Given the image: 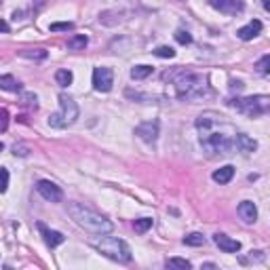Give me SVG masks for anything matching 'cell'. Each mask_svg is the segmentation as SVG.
<instances>
[{
    "mask_svg": "<svg viewBox=\"0 0 270 270\" xmlns=\"http://www.w3.org/2000/svg\"><path fill=\"white\" fill-rule=\"evenodd\" d=\"M196 129H198V139L201 146L209 156H222L230 154L234 150V139H236V129L232 123L226 121V116L219 112H203L196 118Z\"/></svg>",
    "mask_w": 270,
    "mask_h": 270,
    "instance_id": "6da1fadb",
    "label": "cell"
},
{
    "mask_svg": "<svg viewBox=\"0 0 270 270\" xmlns=\"http://www.w3.org/2000/svg\"><path fill=\"white\" fill-rule=\"evenodd\" d=\"M175 93L182 102H198L211 95V87H209V78L196 72H188L182 68V72L175 76Z\"/></svg>",
    "mask_w": 270,
    "mask_h": 270,
    "instance_id": "7a4b0ae2",
    "label": "cell"
},
{
    "mask_svg": "<svg viewBox=\"0 0 270 270\" xmlns=\"http://www.w3.org/2000/svg\"><path fill=\"white\" fill-rule=\"evenodd\" d=\"M68 213L78 226L85 228L87 232H91V234H110L114 230V224L110 222L108 217L97 213L91 207H85L83 203H70Z\"/></svg>",
    "mask_w": 270,
    "mask_h": 270,
    "instance_id": "3957f363",
    "label": "cell"
},
{
    "mask_svg": "<svg viewBox=\"0 0 270 270\" xmlns=\"http://www.w3.org/2000/svg\"><path fill=\"white\" fill-rule=\"evenodd\" d=\"M93 247L102 255L114 259V262H121V264L131 262V249H129V245L123 241V238L104 236V238H99V241H93Z\"/></svg>",
    "mask_w": 270,
    "mask_h": 270,
    "instance_id": "277c9868",
    "label": "cell"
},
{
    "mask_svg": "<svg viewBox=\"0 0 270 270\" xmlns=\"http://www.w3.org/2000/svg\"><path fill=\"white\" fill-rule=\"evenodd\" d=\"M236 112H241L249 118L262 116L270 112V95H249V97H238V99H230L228 102Z\"/></svg>",
    "mask_w": 270,
    "mask_h": 270,
    "instance_id": "5b68a950",
    "label": "cell"
},
{
    "mask_svg": "<svg viewBox=\"0 0 270 270\" xmlns=\"http://www.w3.org/2000/svg\"><path fill=\"white\" fill-rule=\"evenodd\" d=\"M78 118V106L70 95L62 93L59 95V112L49 116V125L53 129H66L70 125H74Z\"/></svg>",
    "mask_w": 270,
    "mask_h": 270,
    "instance_id": "8992f818",
    "label": "cell"
},
{
    "mask_svg": "<svg viewBox=\"0 0 270 270\" xmlns=\"http://www.w3.org/2000/svg\"><path fill=\"white\" fill-rule=\"evenodd\" d=\"M114 85V72L106 66H99L93 70V89L99 93H108Z\"/></svg>",
    "mask_w": 270,
    "mask_h": 270,
    "instance_id": "52a82bcc",
    "label": "cell"
},
{
    "mask_svg": "<svg viewBox=\"0 0 270 270\" xmlns=\"http://www.w3.org/2000/svg\"><path fill=\"white\" fill-rule=\"evenodd\" d=\"M36 190H38V194L49 203H62L64 201L62 188H59L57 184H53V182H49V179H41V182L36 184Z\"/></svg>",
    "mask_w": 270,
    "mask_h": 270,
    "instance_id": "ba28073f",
    "label": "cell"
},
{
    "mask_svg": "<svg viewBox=\"0 0 270 270\" xmlns=\"http://www.w3.org/2000/svg\"><path fill=\"white\" fill-rule=\"evenodd\" d=\"M207 3L211 5L215 11L224 13V15H238V13H243V9H245L243 0H207Z\"/></svg>",
    "mask_w": 270,
    "mask_h": 270,
    "instance_id": "9c48e42d",
    "label": "cell"
},
{
    "mask_svg": "<svg viewBox=\"0 0 270 270\" xmlns=\"http://www.w3.org/2000/svg\"><path fill=\"white\" fill-rule=\"evenodd\" d=\"M158 129H161L158 121H146V123L135 127V135L146 144H154L158 137Z\"/></svg>",
    "mask_w": 270,
    "mask_h": 270,
    "instance_id": "30bf717a",
    "label": "cell"
},
{
    "mask_svg": "<svg viewBox=\"0 0 270 270\" xmlns=\"http://www.w3.org/2000/svg\"><path fill=\"white\" fill-rule=\"evenodd\" d=\"M213 243H215L219 249H222V251H226V253H236V251H241V243H238L236 238L226 236L224 232L213 234Z\"/></svg>",
    "mask_w": 270,
    "mask_h": 270,
    "instance_id": "8fae6325",
    "label": "cell"
},
{
    "mask_svg": "<svg viewBox=\"0 0 270 270\" xmlns=\"http://www.w3.org/2000/svg\"><path fill=\"white\" fill-rule=\"evenodd\" d=\"M234 150H238V152H243V154H251V152H255V150H257V142L253 137L245 135V133H236Z\"/></svg>",
    "mask_w": 270,
    "mask_h": 270,
    "instance_id": "7c38bea8",
    "label": "cell"
},
{
    "mask_svg": "<svg viewBox=\"0 0 270 270\" xmlns=\"http://www.w3.org/2000/svg\"><path fill=\"white\" fill-rule=\"evenodd\" d=\"M38 230H41V234L45 236V243L51 247V249L57 247V245H62L66 241V236L62 232H57V230H49L45 224H38Z\"/></svg>",
    "mask_w": 270,
    "mask_h": 270,
    "instance_id": "4fadbf2b",
    "label": "cell"
},
{
    "mask_svg": "<svg viewBox=\"0 0 270 270\" xmlns=\"http://www.w3.org/2000/svg\"><path fill=\"white\" fill-rule=\"evenodd\" d=\"M259 32H262V22L253 19V22H249L247 26H243L241 30H238L236 36L241 38V41H251V38H255Z\"/></svg>",
    "mask_w": 270,
    "mask_h": 270,
    "instance_id": "5bb4252c",
    "label": "cell"
},
{
    "mask_svg": "<svg viewBox=\"0 0 270 270\" xmlns=\"http://www.w3.org/2000/svg\"><path fill=\"white\" fill-rule=\"evenodd\" d=\"M238 215H241L243 222L253 224L255 219H257V207H255V203H251V201H243L241 205H238Z\"/></svg>",
    "mask_w": 270,
    "mask_h": 270,
    "instance_id": "9a60e30c",
    "label": "cell"
},
{
    "mask_svg": "<svg viewBox=\"0 0 270 270\" xmlns=\"http://www.w3.org/2000/svg\"><path fill=\"white\" fill-rule=\"evenodd\" d=\"M232 177H234L232 165H224V167H219L217 171H213V182H217V184H228Z\"/></svg>",
    "mask_w": 270,
    "mask_h": 270,
    "instance_id": "2e32d148",
    "label": "cell"
},
{
    "mask_svg": "<svg viewBox=\"0 0 270 270\" xmlns=\"http://www.w3.org/2000/svg\"><path fill=\"white\" fill-rule=\"evenodd\" d=\"M123 17H125L123 11H104L99 15V22L104 26H116L118 22H123Z\"/></svg>",
    "mask_w": 270,
    "mask_h": 270,
    "instance_id": "e0dca14e",
    "label": "cell"
},
{
    "mask_svg": "<svg viewBox=\"0 0 270 270\" xmlns=\"http://www.w3.org/2000/svg\"><path fill=\"white\" fill-rule=\"evenodd\" d=\"M0 87H3L5 91H13V93L22 91V83H19L17 78H15V76H11V74L0 76Z\"/></svg>",
    "mask_w": 270,
    "mask_h": 270,
    "instance_id": "ac0fdd59",
    "label": "cell"
},
{
    "mask_svg": "<svg viewBox=\"0 0 270 270\" xmlns=\"http://www.w3.org/2000/svg\"><path fill=\"white\" fill-rule=\"evenodd\" d=\"M87 43H89V38L85 34H74L68 41V49H70V51H81V49L87 47Z\"/></svg>",
    "mask_w": 270,
    "mask_h": 270,
    "instance_id": "d6986e66",
    "label": "cell"
},
{
    "mask_svg": "<svg viewBox=\"0 0 270 270\" xmlns=\"http://www.w3.org/2000/svg\"><path fill=\"white\" fill-rule=\"evenodd\" d=\"M55 81H57L59 87H70V85H72V81H74V74L70 72V70H57V72H55Z\"/></svg>",
    "mask_w": 270,
    "mask_h": 270,
    "instance_id": "ffe728a7",
    "label": "cell"
},
{
    "mask_svg": "<svg viewBox=\"0 0 270 270\" xmlns=\"http://www.w3.org/2000/svg\"><path fill=\"white\" fill-rule=\"evenodd\" d=\"M152 72H154L152 66H135L131 70V78H135V81H144V78H148Z\"/></svg>",
    "mask_w": 270,
    "mask_h": 270,
    "instance_id": "44dd1931",
    "label": "cell"
},
{
    "mask_svg": "<svg viewBox=\"0 0 270 270\" xmlns=\"http://www.w3.org/2000/svg\"><path fill=\"white\" fill-rule=\"evenodd\" d=\"M184 245H190V247H201L205 245V236L201 232H190L184 236Z\"/></svg>",
    "mask_w": 270,
    "mask_h": 270,
    "instance_id": "7402d4cb",
    "label": "cell"
},
{
    "mask_svg": "<svg viewBox=\"0 0 270 270\" xmlns=\"http://www.w3.org/2000/svg\"><path fill=\"white\" fill-rule=\"evenodd\" d=\"M133 228H135L137 234H144V232H148V230L152 228V219H150V217H139V219H135Z\"/></svg>",
    "mask_w": 270,
    "mask_h": 270,
    "instance_id": "603a6c76",
    "label": "cell"
},
{
    "mask_svg": "<svg viewBox=\"0 0 270 270\" xmlns=\"http://www.w3.org/2000/svg\"><path fill=\"white\" fill-rule=\"evenodd\" d=\"M167 268H182V270H188V268H192V264H190L188 259H184V257H169V259H167Z\"/></svg>",
    "mask_w": 270,
    "mask_h": 270,
    "instance_id": "cb8c5ba5",
    "label": "cell"
},
{
    "mask_svg": "<svg viewBox=\"0 0 270 270\" xmlns=\"http://www.w3.org/2000/svg\"><path fill=\"white\" fill-rule=\"evenodd\" d=\"M22 57H28V59H47V51L45 49H26V51H22Z\"/></svg>",
    "mask_w": 270,
    "mask_h": 270,
    "instance_id": "d4e9b609",
    "label": "cell"
},
{
    "mask_svg": "<svg viewBox=\"0 0 270 270\" xmlns=\"http://www.w3.org/2000/svg\"><path fill=\"white\" fill-rule=\"evenodd\" d=\"M255 70L259 74H270V53L268 55H262L255 62Z\"/></svg>",
    "mask_w": 270,
    "mask_h": 270,
    "instance_id": "484cf974",
    "label": "cell"
},
{
    "mask_svg": "<svg viewBox=\"0 0 270 270\" xmlns=\"http://www.w3.org/2000/svg\"><path fill=\"white\" fill-rule=\"evenodd\" d=\"M19 104L26 106V108H30V110H36V108H38V97H36L34 93H24L22 99H19Z\"/></svg>",
    "mask_w": 270,
    "mask_h": 270,
    "instance_id": "4316f807",
    "label": "cell"
},
{
    "mask_svg": "<svg viewBox=\"0 0 270 270\" xmlns=\"http://www.w3.org/2000/svg\"><path fill=\"white\" fill-rule=\"evenodd\" d=\"M72 28H74L72 22H57V24L49 26V30H51V32H68V30H72Z\"/></svg>",
    "mask_w": 270,
    "mask_h": 270,
    "instance_id": "83f0119b",
    "label": "cell"
},
{
    "mask_svg": "<svg viewBox=\"0 0 270 270\" xmlns=\"http://www.w3.org/2000/svg\"><path fill=\"white\" fill-rule=\"evenodd\" d=\"M154 55L156 57H163V59H171V57H175V51L171 47H158L156 51H154Z\"/></svg>",
    "mask_w": 270,
    "mask_h": 270,
    "instance_id": "f1b7e54d",
    "label": "cell"
},
{
    "mask_svg": "<svg viewBox=\"0 0 270 270\" xmlns=\"http://www.w3.org/2000/svg\"><path fill=\"white\" fill-rule=\"evenodd\" d=\"M175 41L179 45H190V43H192V36H190V32H186V30H177V32H175Z\"/></svg>",
    "mask_w": 270,
    "mask_h": 270,
    "instance_id": "f546056e",
    "label": "cell"
},
{
    "mask_svg": "<svg viewBox=\"0 0 270 270\" xmlns=\"http://www.w3.org/2000/svg\"><path fill=\"white\" fill-rule=\"evenodd\" d=\"M13 154L15 156H28L30 154V148L26 144H15L13 146Z\"/></svg>",
    "mask_w": 270,
    "mask_h": 270,
    "instance_id": "4dcf8cb0",
    "label": "cell"
},
{
    "mask_svg": "<svg viewBox=\"0 0 270 270\" xmlns=\"http://www.w3.org/2000/svg\"><path fill=\"white\" fill-rule=\"evenodd\" d=\"M249 253H251V257L243 259V264H247V262H262V259H264V253L262 251H249Z\"/></svg>",
    "mask_w": 270,
    "mask_h": 270,
    "instance_id": "1f68e13d",
    "label": "cell"
},
{
    "mask_svg": "<svg viewBox=\"0 0 270 270\" xmlns=\"http://www.w3.org/2000/svg\"><path fill=\"white\" fill-rule=\"evenodd\" d=\"M0 173H3V186H0V190L7 192V188H9V171H7V169H0Z\"/></svg>",
    "mask_w": 270,
    "mask_h": 270,
    "instance_id": "d6a6232c",
    "label": "cell"
},
{
    "mask_svg": "<svg viewBox=\"0 0 270 270\" xmlns=\"http://www.w3.org/2000/svg\"><path fill=\"white\" fill-rule=\"evenodd\" d=\"M7 127H9V112H7V108H3V125H0V131H7Z\"/></svg>",
    "mask_w": 270,
    "mask_h": 270,
    "instance_id": "836d02e7",
    "label": "cell"
},
{
    "mask_svg": "<svg viewBox=\"0 0 270 270\" xmlns=\"http://www.w3.org/2000/svg\"><path fill=\"white\" fill-rule=\"evenodd\" d=\"M264 9H266V11L270 13V0H264Z\"/></svg>",
    "mask_w": 270,
    "mask_h": 270,
    "instance_id": "e575fe53",
    "label": "cell"
},
{
    "mask_svg": "<svg viewBox=\"0 0 270 270\" xmlns=\"http://www.w3.org/2000/svg\"><path fill=\"white\" fill-rule=\"evenodd\" d=\"M0 26H3V32H9V24H7V22H3Z\"/></svg>",
    "mask_w": 270,
    "mask_h": 270,
    "instance_id": "d590c367",
    "label": "cell"
},
{
    "mask_svg": "<svg viewBox=\"0 0 270 270\" xmlns=\"http://www.w3.org/2000/svg\"><path fill=\"white\" fill-rule=\"evenodd\" d=\"M177 3H182V0H177Z\"/></svg>",
    "mask_w": 270,
    "mask_h": 270,
    "instance_id": "8d00e7d4",
    "label": "cell"
}]
</instances>
